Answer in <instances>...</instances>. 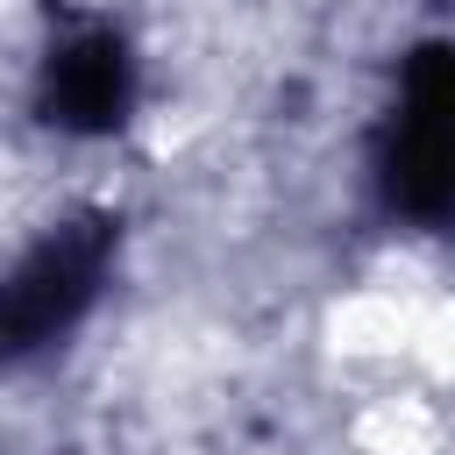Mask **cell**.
<instances>
[{"instance_id":"cell-1","label":"cell","mask_w":455,"mask_h":455,"mask_svg":"<svg viewBox=\"0 0 455 455\" xmlns=\"http://www.w3.org/2000/svg\"><path fill=\"white\" fill-rule=\"evenodd\" d=\"M355 441L363 455H434L441 448V412L419 398V391H391V398H370L363 419H355Z\"/></svg>"}]
</instances>
